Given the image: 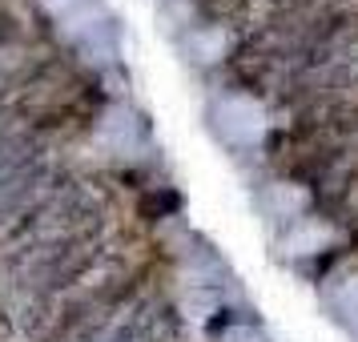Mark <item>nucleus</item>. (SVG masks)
I'll return each instance as SVG.
<instances>
[{
  "mask_svg": "<svg viewBox=\"0 0 358 342\" xmlns=\"http://www.w3.org/2000/svg\"><path fill=\"white\" fill-rule=\"evenodd\" d=\"M217 129L226 133L229 141H238V145H254L262 137V109L254 105V101L245 97H229L217 105Z\"/></svg>",
  "mask_w": 358,
  "mask_h": 342,
  "instance_id": "nucleus-1",
  "label": "nucleus"
},
{
  "mask_svg": "<svg viewBox=\"0 0 358 342\" xmlns=\"http://www.w3.org/2000/svg\"><path fill=\"white\" fill-rule=\"evenodd\" d=\"M338 306H342V314H346V322H355V326H358V278L350 282V286H342Z\"/></svg>",
  "mask_w": 358,
  "mask_h": 342,
  "instance_id": "nucleus-2",
  "label": "nucleus"
}]
</instances>
